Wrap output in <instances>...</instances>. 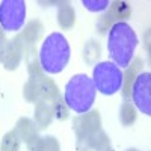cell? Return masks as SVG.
Masks as SVG:
<instances>
[{"label":"cell","instance_id":"7","mask_svg":"<svg viewBox=\"0 0 151 151\" xmlns=\"http://www.w3.org/2000/svg\"><path fill=\"white\" fill-rule=\"evenodd\" d=\"M100 127H101V118H100V113L97 110H89L83 113L82 116L76 118L73 124V129L77 134L79 144L85 142L91 134L98 132Z\"/></svg>","mask_w":151,"mask_h":151},{"label":"cell","instance_id":"13","mask_svg":"<svg viewBox=\"0 0 151 151\" xmlns=\"http://www.w3.org/2000/svg\"><path fill=\"white\" fill-rule=\"evenodd\" d=\"M21 52L23 50L17 45L15 41H11L6 42V48H5V56H3V65L8 70H15L20 64V59H21Z\"/></svg>","mask_w":151,"mask_h":151},{"label":"cell","instance_id":"10","mask_svg":"<svg viewBox=\"0 0 151 151\" xmlns=\"http://www.w3.org/2000/svg\"><path fill=\"white\" fill-rule=\"evenodd\" d=\"M14 133L18 136L20 141H24L29 144L33 137L38 136V125L29 118H21L15 125Z\"/></svg>","mask_w":151,"mask_h":151},{"label":"cell","instance_id":"8","mask_svg":"<svg viewBox=\"0 0 151 151\" xmlns=\"http://www.w3.org/2000/svg\"><path fill=\"white\" fill-rule=\"evenodd\" d=\"M109 8H110V11L106 15L101 17V23H107V24L113 23L115 24V23H119L121 20L127 18L130 15V6L125 2H113V3H110Z\"/></svg>","mask_w":151,"mask_h":151},{"label":"cell","instance_id":"23","mask_svg":"<svg viewBox=\"0 0 151 151\" xmlns=\"http://www.w3.org/2000/svg\"><path fill=\"white\" fill-rule=\"evenodd\" d=\"M44 148H45V151H60V145L55 136L44 137Z\"/></svg>","mask_w":151,"mask_h":151},{"label":"cell","instance_id":"5","mask_svg":"<svg viewBox=\"0 0 151 151\" xmlns=\"http://www.w3.org/2000/svg\"><path fill=\"white\" fill-rule=\"evenodd\" d=\"M26 23V2L24 0H3L0 2V27L5 32H18Z\"/></svg>","mask_w":151,"mask_h":151},{"label":"cell","instance_id":"4","mask_svg":"<svg viewBox=\"0 0 151 151\" xmlns=\"http://www.w3.org/2000/svg\"><path fill=\"white\" fill-rule=\"evenodd\" d=\"M92 82L98 92L103 95H113L122 88L124 73L119 67L113 62H100L94 67L92 71Z\"/></svg>","mask_w":151,"mask_h":151},{"label":"cell","instance_id":"12","mask_svg":"<svg viewBox=\"0 0 151 151\" xmlns=\"http://www.w3.org/2000/svg\"><path fill=\"white\" fill-rule=\"evenodd\" d=\"M142 68V60L141 59H134V64L130 67H127V71L124 74V80H122V95H124V100L125 101H129V97H130V89H132V85L136 79V76L139 74Z\"/></svg>","mask_w":151,"mask_h":151},{"label":"cell","instance_id":"26","mask_svg":"<svg viewBox=\"0 0 151 151\" xmlns=\"http://www.w3.org/2000/svg\"><path fill=\"white\" fill-rule=\"evenodd\" d=\"M127 151H139V150H133V148H132V150H127Z\"/></svg>","mask_w":151,"mask_h":151},{"label":"cell","instance_id":"3","mask_svg":"<svg viewBox=\"0 0 151 151\" xmlns=\"http://www.w3.org/2000/svg\"><path fill=\"white\" fill-rule=\"evenodd\" d=\"M97 89L94 82L86 74H76L65 86L64 101L68 109L76 113H86L89 112L95 101Z\"/></svg>","mask_w":151,"mask_h":151},{"label":"cell","instance_id":"17","mask_svg":"<svg viewBox=\"0 0 151 151\" xmlns=\"http://www.w3.org/2000/svg\"><path fill=\"white\" fill-rule=\"evenodd\" d=\"M119 118L124 125H132L136 121V107L130 101H124L119 110Z\"/></svg>","mask_w":151,"mask_h":151},{"label":"cell","instance_id":"1","mask_svg":"<svg viewBox=\"0 0 151 151\" xmlns=\"http://www.w3.org/2000/svg\"><path fill=\"white\" fill-rule=\"evenodd\" d=\"M137 47V35L129 23L119 21L112 24L107 33V50L112 62L116 67L127 68L133 59Z\"/></svg>","mask_w":151,"mask_h":151},{"label":"cell","instance_id":"18","mask_svg":"<svg viewBox=\"0 0 151 151\" xmlns=\"http://www.w3.org/2000/svg\"><path fill=\"white\" fill-rule=\"evenodd\" d=\"M20 139L14 132H9L3 136L2 144H0V151H18L20 150Z\"/></svg>","mask_w":151,"mask_h":151},{"label":"cell","instance_id":"14","mask_svg":"<svg viewBox=\"0 0 151 151\" xmlns=\"http://www.w3.org/2000/svg\"><path fill=\"white\" fill-rule=\"evenodd\" d=\"M86 144H88V150H95V151H106L107 148H110L109 137L101 129L88 137Z\"/></svg>","mask_w":151,"mask_h":151},{"label":"cell","instance_id":"15","mask_svg":"<svg viewBox=\"0 0 151 151\" xmlns=\"http://www.w3.org/2000/svg\"><path fill=\"white\" fill-rule=\"evenodd\" d=\"M76 21V12L73 9V6L70 3H62L59 6V11H58V23L60 27L64 29H68L71 27Z\"/></svg>","mask_w":151,"mask_h":151},{"label":"cell","instance_id":"2","mask_svg":"<svg viewBox=\"0 0 151 151\" xmlns=\"http://www.w3.org/2000/svg\"><path fill=\"white\" fill-rule=\"evenodd\" d=\"M71 58V48L67 41V38L59 33H50L38 53V60L44 73L47 74H59L64 71V68L68 65Z\"/></svg>","mask_w":151,"mask_h":151},{"label":"cell","instance_id":"11","mask_svg":"<svg viewBox=\"0 0 151 151\" xmlns=\"http://www.w3.org/2000/svg\"><path fill=\"white\" fill-rule=\"evenodd\" d=\"M38 88H40L41 100H45V101L53 104L56 100L60 98V92H59L58 86L55 85V82L52 79H47V77L40 79L38 80Z\"/></svg>","mask_w":151,"mask_h":151},{"label":"cell","instance_id":"20","mask_svg":"<svg viewBox=\"0 0 151 151\" xmlns=\"http://www.w3.org/2000/svg\"><path fill=\"white\" fill-rule=\"evenodd\" d=\"M83 6L91 12H101L110 6L109 0H83Z\"/></svg>","mask_w":151,"mask_h":151},{"label":"cell","instance_id":"25","mask_svg":"<svg viewBox=\"0 0 151 151\" xmlns=\"http://www.w3.org/2000/svg\"><path fill=\"white\" fill-rule=\"evenodd\" d=\"M5 48H6V41L3 35H0V62L3 60V56H5Z\"/></svg>","mask_w":151,"mask_h":151},{"label":"cell","instance_id":"24","mask_svg":"<svg viewBox=\"0 0 151 151\" xmlns=\"http://www.w3.org/2000/svg\"><path fill=\"white\" fill-rule=\"evenodd\" d=\"M27 147H29V151H45V148H44V137H40V136L33 137V139L27 144Z\"/></svg>","mask_w":151,"mask_h":151},{"label":"cell","instance_id":"19","mask_svg":"<svg viewBox=\"0 0 151 151\" xmlns=\"http://www.w3.org/2000/svg\"><path fill=\"white\" fill-rule=\"evenodd\" d=\"M24 98L27 101H38L41 98L40 95V88H38V80H29L26 85H24V89H23Z\"/></svg>","mask_w":151,"mask_h":151},{"label":"cell","instance_id":"21","mask_svg":"<svg viewBox=\"0 0 151 151\" xmlns=\"http://www.w3.org/2000/svg\"><path fill=\"white\" fill-rule=\"evenodd\" d=\"M53 106V115L58 118V119H67L68 118V107L64 101V98H59L52 104Z\"/></svg>","mask_w":151,"mask_h":151},{"label":"cell","instance_id":"22","mask_svg":"<svg viewBox=\"0 0 151 151\" xmlns=\"http://www.w3.org/2000/svg\"><path fill=\"white\" fill-rule=\"evenodd\" d=\"M29 74H30V79L32 80H40L44 77V71L40 65V60H33L29 64Z\"/></svg>","mask_w":151,"mask_h":151},{"label":"cell","instance_id":"27","mask_svg":"<svg viewBox=\"0 0 151 151\" xmlns=\"http://www.w3.org/2000/svg\"><path fill=\"white\" fill-rule=\"evenodd\" d=\"M106 151H113V150H112V148H107V150H106Z\"/></svg>","mask_w":151,"mask_h":151},{"label":"cell","instance_id":"6","mask_svg":"<svg viewBox=\"0 0 151 151\" xmlns=\"http://www.w3.org/2000/svg\"><path fill=\"white\" fill-rule=\"evenodd\" d=\"M132 103L147 116L151 115V74L148 71L139 73L130 89Z\"/></svg>","mask_w":151,"mask_h":151},{"label":"cell","instance_id":"9","mask_svg":"<svg viewBox=\"0 0 151 151\" xmlns=\"http://www.w3.org/2000/svg\"><path fill=\"white\" fill-rule=\"evenodd\" d=\"M53 106L45 100H38L35 107V124L40 129H45L53 119Z\"/></svg>","mask_w":151,"mask_h":151},{"label":"cell","instance_id":"16","mask_svg":"<svg viewBox=\"0 0 151 151\" xmlns=\"http://www.w3.org/2000/svg\"><path fill=\"white\" fill-rule=\"evenodd\" d=\"M41 33H42V24H41L40 21L33 20V21L27 23V26L24 27L21 38H23V40L26 41V42L32 44V42H35V41L40 40Z\"/></svg>","mask_w":151,"mask_h":151}]
</instances>
